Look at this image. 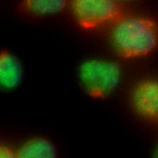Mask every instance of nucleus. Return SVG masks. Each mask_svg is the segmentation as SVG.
<instances>
[{
	"mask_svg": "<svg viewBox=\"0 0 158 158\" xmlns=\"http://www.w3.org/2000/svg\"><path fill=\"white\" fill-rule=\"evenodd\" d=\"M111 40L115 50L121 57H144L158 45V26L147 17L122 15L113 23Z\"/></svg>",
	"mask_w": 158,
	"mask_h": 158,
	"instance_id": "nucleus-1",
	"label": "nucleus"
},
{
	"mask_svg": "<svg viewBox=\"0 0 158 158\" xmlns=\"http://www.w3.org/2000/svg\"><path fill=\"white\" fill-rule=\"evenodd\" d=\"M79 75L86 93L93 98L102 99L118 87L123 75L117 63L93 59L81 65Z\"/></svg>",
	"mask_w": 158,
	"mask_h": 158,
	"instance_id": "nucleus-2",
	"label": "nucleus"
},
{
	"mask_svg": "<svg viewBox=\"0 0 158 158\" xmlns=\"http://www.w3.org/2000/svg\"><path fill=\"white\" fill-rule=\"evenodd\" d=\"M74 15L87 29L114 23L121 15L119 0H72Z\"/></svg>",
	"mask_w": 158,
	"mask_h": 158,
	"instance_id": "nucleus-3",
	"label": "nucleus"
},
{
	"mask_svg": "<svg viewBox=\"0 0 158 158\" xmlns=\"http://www.w3.org/2000/svg\"><path fill=\"white\" fill-rule=\"evenodd\" d=\"M133 103L140 115L158 121V80H146L139 83L133 91Z\"/></svg>",
	"mask_w": 158,
	"mask_h": 158,
	"instance_id": "nucleus-4",
	"label": "nucleus"
},
{
	"mask_svg": "<svg viewBox=\"0 0 158 158\" xmlns=\"http://www.w3.org/2000/svg\"><path fill=\"white\" fill-rule=\"evenodd\" d=\"M23 77V70L19 59L12 53L0 52V88L12 91L19 86Z\"/></svg>",
	"mask_w": 158,
	"mask_h": 158,
	"instance_id": "nucleus-5",
	"label": "nucleus"
},
{
	"mask_svg": "<svg viewBox=\"0 0 158 158\" xmlns=\"http://www.w3.org/2000/svg\"><path fill=\"white\" fill-rule=\"evenodd\" d=\"M20 158H57L55 144L44 138H35L24 143L17 152Z\"/></svg>",
	"mask_w": 158,
	"mask_h": 158,
	"instance_id": "nucleus-6",
	"label": "nucleus"
},
{
	"mask_svg": "<svg viewBox=\"0 0 158 158\" xmlns=\"http://www.w3.org/2000/svg\"><path fill=\"white\" fill-rule=\"evenodd\" d=\"M69 0H23L21 10L33 16H46L64 11Z\"/></svg>",
	"mask_w": 158,
	"mask_h": 158,
	"instance_id": "nucleus-7",
	"label": "nucleus"
},
{
	"mask_svg": "<svg viewBox=\"0 0 158 158\" xmlns=\"http://www.w3.org/2000/svg\"><path fill=\"white\" fill-rule=\"evenodd\" d=\"M0 158H20L17 152L11 148L0 144Z\"/></svg>",
	"mask_w": 158,
	"mask_h": 158,
	"instance_id": "nucleus-8",
	"label": "nucleus"
},
{
	"mask_svg": "<svg viewBox=\"0 0 158 158\" xmlns=\"http://www.w3.org/2000/svg\"><path fill=\"white\" fill-rule=\"evenodd\" d=\"M153 158H158V146L156 148L154 154H153Z\"/></svg>",
	"mask_w": 158,
	"mask_h": 158,
	"instance_id": "nucleus-9",
	"label": "nucleus"
},
{
	"mask_svg": "<svg viewBox=\"0 0 158 158\" xmlns=\"http://www.w3.org/2000/svg\"><path fill=\"white\" fill-rule=\"evenodd\" d=\"M120 1H136V0H119Z\"/></svg>",
	"mask_w": 158,
	"mask_h": 158,
	"instance_id": "nucleus-10",
	"label": "nucleus"
}]
</instances>
